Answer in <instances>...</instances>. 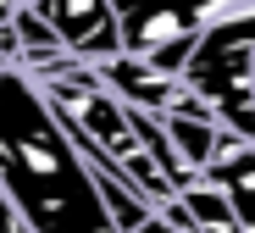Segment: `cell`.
<instances>
[{
  "label": "cell",
  "mask_w": 255,
  "mask_h": 233,
  "mask_svg": "<svg viewBox=\"0 0 255 233\" xmlns=\"http://www.w3.org/2000/svg\"><path fill=\"white\" fill-rule=\"evenodd\" d=\"M6 22H11V6H0V28H6Z\"/></svg>",
  "instance_id": "8"
},
{
  "label": "cell",
  "mask_w": 255,
  "mask_h": 233,
  "mask_svg": "<svg viewBox=\"0 0 255 233\" xmlns=\"http://www.w3.org/2000/svg\"><path fill=\"white\" fill-rule=\"evenodd\" d=\"M0 233H22V222H17V217L6 211V200H0Z\"/></svg>",
  "instance_id": "7"
},
{
  "label": "cell",
  "mask_w": 255,
  "mask_h": 233,
  "mask_svg": "<svg viewBox=\"0 0 255 233\" xmlns=\"http://www.w3.org/2000/svg\"><path fill=\"white\" fill-rule=\"evenodd\" d=\"M205 33V6H117V50L155 67L161 78H183V61Z\"/></svg>",
  "instance_id": "3"
},
{
  "label": "cell",
  "mask_w": 255,
  "mask_h": 233,
  "mask_svg": "<svg viewBox=\"0 0 255 233\" xmlns=\"http://www.w3.org/2000/svg\"><path fill=\"white\" fill-rule=\"evenodd\" d=\"M155 128H161V139H166V150H172V161H178L189 178H200L211 161L222 156V145L233 139L205 106H194V111H166V117H155Z\"/></svg>",
  "instance_id": "6"
},
{
  "label": "cell",
  "mask_w": 255,
  "mask_h": 233,
  "mask_svg": "<svg viewBox=\"0 0 255 233\" xmlns=\"http://www.w3.org/2000/svg\"><path fill=\"white\" fill-rule=\"evenodd\" d=\"M0 200L22 233H117L95 178L17 67L0 72Z\"/></svg>",
  "instance_id": "1"
},
{
  "label": "cell",
  "mask_w": 255,
  "mask_h": 233,
  "mask_svg": "<svg viewBox=\"0 0 255 233\" xmlns=\"http://www.w3.org/2000/svg\"><path fill=\"white\" fill-rule=\"evenodd\" d=\"M45 28L56 33L61 56L72 67H100L117 56V6L111 0H50L39 6Z\"/></svg>",
  "instance_id": "4"
},
{
  "label": "cell",
  "mask_w": 255,
  "mask_h": 233,
  "mask_svg": "<svg viewBox=\"0 0 255 233\" xmlns=\"http://www.w3.org/2000/svg\"><path fill=\"white\" fill-rule=\"evenodd\" d=\"M89 72H95V83L106 89L122 111H139V117H166V111H194V106H200L189 89H183V78H161L155 67L122 56V50H117L111 61L89 67Z\"/></svg>",
  "instance_id": "5"
},
{
  "label": "cell",
  "mask_w": 255,
  "mask_h": 233,
  "mask_svg": "<svg viewBox=\"0 0 255 233\" xmlns=\"http://www.w3.org/2000/svg\"><path fill=\"white\" fill-rule=\"evenodd\" d=\"M250 50H255V6L217 0V6H205V33L183 61V89L244 145H255Z\"/></svg>",
  "instance_id": "2"
}]
</instances>
